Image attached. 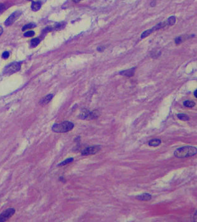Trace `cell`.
<instances>
[{"label": "cell", "instance_id": "6da1fadb", "mask_svg": "<svg viewBox=\"0 0 197 222\" xmlns=\"http://www.w3.org/2000/svg\"><path fill=\"white\" fill-rule=\"evenodd\" d=\"M197 149L196 147L186 146L178 148L174 152V155L178 158H186L196 154Z\"/></svg>", "mask_w": 197, "mask_h": 222}, {"label": "cell", "instance_id": "7a4b0ae2", "mask_svg": "<svg viewBox=\"0 0 197 222\" xmlns=\"http://www.w3.org/2000/svg\"><path fill=\"white\" fill-rule=\"evenodd\" d=\"M74 127L73 123L70 121H64L61 123L54 124L52 128L53 131L56 133H66L71 131Z\"/></svg>", "mask_w": 197, "mask_h": 222}, {"label": "cell", "instance_id": "3957f363", "mask_svg": "<svg viewBox=\"0 0 197 222\" xmlns=\"http://www.w3.org/2000/svg\"><path fill=\"white\" fill-rule=\"evenodd\" d=\"M21 69V64L19 62H13L8 65L5 69V73L12 74L19 71Z\"/></svg>", "mask_w": 197, "mask_h": 222}, {"label": "cell", "instance_id": "277c9868", "mask_svg": "<svg viewBox=\"0 0 197 222\" xmlns=\"http://www.w3.org/2000/svg\"><path fill=\"white\" fill-rule=\"evenodd\" d=\"M15 213L14 208H8L0 214V222L6 221L9 219Z\"/></svg>", "mask_w": 197, "mask_h": 222}, {"label": "cell", "instance_id": "5b68a950", "mask_svg": "<svg viewBox=\"0 0 197 222\" xmlns=\"http://www.w3.org/2000/svg\"><path fill=\"white\" fill-rule=\"evenodd\" d=\"M100 149H101V146H98V145L88 147V148L85 149L84 150H83V151L82 152V154L83 155H88L95 154L98 152L100 151Z\"/></svg>", "mask_w": 197, "mask_h": 222}, {"label": "cell", "instance_id": "8992f818", "mask_svg": "<svg viewBox=\"0 0 197 222\" xmlns=\"http://www.w3.org/2000/svg\"><path fill=\"white\" fill-rule=\"evenodd\" d=\"M21 14V12H20L19 11H15V12H13L12 14L6 20L5 24L6 26H10L11 25L13 22L15 21V20L20 16V15Z\"/></svg>", "mask_w": 197, "mask_h": 222}, {"label": "cell", "instance_id": "52a82bcc", "mask_svg": "<svg viewBox=\"0 0 197 222\" xmlns=\"http://www.w3.org/2000/svg\"><path fill=\"white\" fill-rule=\"evenodd\" d=\"M95 115L96 114L93 112H91L88 110H85L80 114V118L83 120H85V119H88V120L91 119H91L95 118H96Z\"/></svg>", "mask_w": 197, "mask_h": 222}, {"label": "cell", "instance_id": "ba28073f", "mask_svg": "<svg viewBox=\"0 0 197 222\" xmlns=\"http://www.w3.org/2000/svg\"><path fill=\"white\" fill-rule=\"evenodd\" d=\"M135 70H136V68L133 67V68H131L130 69L123 70V71L121 72L120 73V74L123 75V76H125V77H133L134 75Z\"/></svg>", "mask_w": 197, "mask_h": 222}, {"label": "cell", "instance_id": "9c48e42d", "mask_svg": "<svg viewBox=\"0 0 197 222\" xmlns=\"http://www.w3.org/2000/svg\"><path fill=\"white\" fill-rule=\"evenodd\" d=\"M136 199L141 201H148L152 199V196L149 193H144L137 196Z\"/></svg>", "mask_w": 197, "mask_h": 222}, {"label": "cell", "instance_id": "30bf717a", "mask_svg": "<svg viewBox=\"0 0 197 222\" xmlns=\"http://www.w3.org/2000/svg\"><path fill=\"white\" fill-rule=\"evenodd\" d=\"M161 144V141L159 139H153L149 141L148 145L152 147H157L159 146Z\"/></svg>", "mask_w": 197, "mask_h": 222}, {"label": "cell", "instance_id": "8fae6325", "mask_svg": "<svg viewBox=\"0 0 197 222\" xmlns=\"http://www.w3.org/2000/svg\"><path fill=\"white\" fill-rule=\"evenodd\" d=\"M54 95L52 94H49L47 96H46L44 98H43L41 101L40 103L42 104V105H44V104H47L49 102H50L51 101V100L53 98Z\"/></svg>", "mask_w": 197, "mask_h": 222}, {"label": "cell", "instance_id": "7c38bea8", "mask_svg": "<svg viewBox=\"0 0 197 222\" xmlns=\"http://www.w3.org/2000/svg\"><path fill=\"white\" fill-rule=\"evenodd\" d=\"M41 2H32V5H31V8L33 11H37L38 10H39L41 9Z\"/></svg>", "mask_w": 197, "mask_h": 222}, {"label": "cell", "instance_id": "4fadbf2b", "mask_svg": "<svg viewBox=\"0 0 197 222\" xmlns=\"http://www.w3.org/2000/svg\"><path fill=\"white\" fill-rule=\"evenodd\" d=\"M177 117L178 118L182 121H189V117L188 115L183 114V113H180V114H177Z\"/></svg>", "mask_w": 197, "mask_h": 222}, {"label": "cell", "instance_id": "5bb4252c", "mask_svg": "<svg viewBox=\"0 0 197 222\" xmlns=\"http://www.w3.org/2000/svg\"><path fill=\"white\" fill-rule=\"evenodd\" d=\"M176 22V18L174 16H170L167 21V25L168 26H173Z\"/></svg>", "mask_w": 197, "mask_h": 222}, {"label": "cell", "instance_id": "9a60e30c", "mask_svg": "<svg viewBox=\"0 0 197 222\" xmlns=\"http://www.w3.org/2000/svg\"><path fill=\"white\" fill-rule=\"evenodd\" d=\"M183 105H184L186 107H188V108H192L195 105V103L192 101L187 100V101H185L183 102Z\"/></svg>", "mask_w": 197, "mask_h": 222}, {"label": "cell", "instance_id": "2e32d148", "mask_svg": "<svg viewBox=\"0 0 197 222\" xmlns=\"http://www.w3.org/2000/svg\"><path fill=\"white\" fill-rule=\"evenodd\" d=\"M153 32H154V31L152 30V29H149V30H147V31H144V32L141 34V39H144V38H146V37H147L148 36H149L151 34H152Z\"/></svg>", "mask_w": 197, "mask_h": 222}, {"label": "cell", "instance_id": "e0dca14e", "mask_svg": "<svg viewBox=\"0 0 197 222\" xmlns=\"http://www.w3.org/2000/svg\"><path fill=\"white\" fill-rule=\"evenodd\" d=\"M73 161V158H69V159H67L66 160H65L64 161L62 162L61 163H60L58 165V166H65V165H66L67 164H69V163H70V162H72Z\"/></svg>", "mask_w": 197, "mask_h": 222}, {"label": "cell", "instance_id": "ac0fdd59", "mask_svg": "<svg viewBox=\"0 0 197 222\" xmlns=\"http://www.w3.org/2000/svg\"><path fill=\"white\" fill-rule=\"evenodd\" d=\"M34 27H36V24H35L29 23L28 24H26V25L24 26V27L22 28V31L28 29H30V28H34Z\"/></svg>", "mask_w": 197, "mask_h": 222}, {"label": "cell", "instance_id": "d6986e66", "mask_svg": "<svg viewBox=\"0 0 197 222\" xmlns=\"http://www.w3.org/2000/svg\"><path fill=\"white\" fill-rule=\"evenodd\" d=\"M39 39L38 38H35V39H33L31 40V45L32 46V47H36L39 44Z\"/></svg>", "mask_w": 197, "mask_h": 222}, {"label": "cell", "instance_id": "ffe728a7", "mask_svg": "<svg viewBox=\"0 0 197 222\" xmlns=\"http://www.w3.org/2000/svg\"><path fill=\"white\" fill-rule=\"evenodd\" d=\"M34 34H35V32H34V31H28V32H26L25 33H24V36L25 37H32V36H33Z\"/></svg>", "mask_w": 197, "mask_h": 222}, {"label": "cell", "instance_id": "44dd1931", "mask_svg": "<svg viewBox=\"0 0 197 222\" xmlns=\"http://www.w3.org/2000/svg\"><path fill=\"white\" fill-rule=\"evenodd\" d=\"M9 52H7V51H6V52H3V55H2L3 58V59H8V58L9 57Z\"/></svg>", "mask_w": 197, "mask_h": 222}, {"label": "cell", "instance_id": "7402d4cb", "mask_svg": "<svg viewBox=\"0 0 197 222\" xmlns=\"http://www.w3.org/2000/svg\"><path fill=\"white\" fill-rule=\"evenodd\" d=\"M175 43H176L177 44H180V43H182V38H181L180 37H178L176 38V39H175Z\"/></svg>", "mask_w": 197, "mask_h": 222}, {"label": "cell", "instance_id": "603a6c76", "mask_svg": "<svg viewBox=\"0 0 197 222\" xmlns=\"http://www.w3.org/2000/svg\"><path fill=\"white\" fill-rule=\"evenodd\" d=\"M5 9V5H3L2 3H0V12H2L3 11H4Z\"/></svg>", "mask_w": 197, "mask_h": 222}, {"label": "cell", "instance_id": "cb8c5ba5", "mask_svg": "<svg viewBox=\"0 0 197 222\" xmlns=\"http://www.w3.org/2000/svg\"><path fill=\"white\" fill-rule=\"evenodd\" d=\"M3 32V28L2 27V26H0V36H1Z\"/></svg>", "mask_w": 197, "mask_h": 222}, {"label": "cell", "instance_id": "d4e9b609", "mask_svg": "<svg viewBox=\"0 0 197 222\" xmlns=\"http://www.w3.org/2000/svg\"><path fill=\"white\" fill-rule=\"evenodd\" d=\"M81 1V0H73V2H75V3H78L80 2Z\"/></svg>", "mask_w": 197, "mask_h": 222}, {"label": "cell", "instance_id": "484cf974", "mask_svg": "<svg viewBox=\"0 0 197 222\" xmlns=\"http://www.w3.org/2000/svg\"><path fill=\"white\" fill-rule=\"evenodd\" d=\"M196 91H196V90L195 91V92H194V96H195L196 98Z\"/></svg>", "mask_w": 197, "mask_h": 222}]
</instances>
